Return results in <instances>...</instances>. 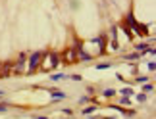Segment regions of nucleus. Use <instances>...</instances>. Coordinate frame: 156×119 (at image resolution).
Instances as JSON below:
<instances>
[{
	"mask_svg": "<svg viewBox=\"0 0 156 119\" xmlns=\"http://www.w3.org/2000/svg\"><path fill=\"white\" fill-rule=\"evenodd\" d=\"M41 65H43V71H52V69H56L58 65H60V56L56 54V52H44Z\"/></svg>",
	"mask_w": 156,
	"mask_h": 119,
	"instance_id": "nucleus-1",
	"label": "nucleus"
},
{
	"mask_svg": "<svg viewBox=\"0 0 156 119\" xmlns=\"http://www.w3.org/2000/svg\"><path fill=\"white\" fill-rule=\"evenodd\" d=\"M43 56H44L43 50H35V52H31V54H29V59H27V71H29V73H33V71H37V69L41 67Z\"/></svg>",
	"mask_w": 156,
	"mask_h": 119,
	"instance_id": "nucleus-2",
	"label": "nucleus"
},
{
	"mask_svg": "<svg viewBox=\"0 0 156 119\" xmlns=\"http://www.w3.org/2000/svg\"><path fill=\"white\" fill-rule=\"evenodd\" d=\"M25 59H27V54H25V52H21V54H20V59H17V63H16V67H14L16 73H21V71L27 67V62H25Z\"/></svg>",
	"mask_w": 156,
	"mask_h": 119,
	"instance_id": "nucleus-3",
	"label": "nucleus"
},
{
	"mask_svg": "<svg viewBox=\"0 0 156 119\" xmlns=\"http://www.w3.org/2000/svg\"><path fill=\"white\" fill-rule=\"evenodd\" d=\"M68 94L62 92V90H52V102H60V100H66Z\"/></svg>",
	"mask_w": 156,
	"mask_h": 119,
	"instance_id": "nucleus-4",
	"label": "nucleus"
},
{
	"mask_svg": "<svg viewBox=\"0 0 156 119\" xmlns=\"http://www.w3.org/2000/svg\"><path fill=\"white\" fill-rule=\"evenodd\" d=\"M66 59L71 63V62H77V54H75V50H68L66 52Z\"/></svg>",
	"mask_w": 156,
	"mask_h": 119,
	"instance_id": "nucleus-5",
	"label": "nucleus"
},
{
	"mask_svg": "<svg viewBox=\"0 0 156 119\" xmlns=\"http://www.w3.org/2000/svg\"><path fill=\"white\" fill-rule=\"evenodd\" d=\"M97 111V106H87V108H83L81 110V115H91Z\"/></svg>",
	"mask_w": 156,
	"mask_h": 119,
	"instance_id": "nucleus-6",
	"label": "nucleus"
},
{
	"mask_svg": "<svg viewBox=\"0 0 156 119\" xmlns=\"http://www.w3.org/2000/svg\"><path fill=\"white\" fill-rule=\"evenodd\" d=\"M143 92H154V83H145V85H143Z\"/></svg>",
	"mask_w": 156,
	"mask_h": 119,
	"instance_id": "nucleus-7",
	"label": "nucleus"
},
{
	"mask_svg": "<svg viewBox=\"0 0 156 119\" xmlns=\"http://www.w3.org/2000/svg\"><path fill=\"white\" fill-rule=\"evenodd\" d=\"M102 96L104 98H112V96H116V90H114V88H104V90H102Z\"/></svg>",
	"mask_w": 156,
	"mask_h": 119,
	"instance_id": "nucleus-8",
	"label": "nucleus"
},
{
	"mask_svg": "<svg viewBox=\"0 0 156 119\" xmlns=\"http://www.w3.org/2000/svg\"><path fill=\"white\" fill-rule=\"evenodd\" d=\"M62 79H66V73H52L50 75V81H54V83H56V81H62Z\"/></svg>",
	"mask_w": 156,
	"mask_h": 119,
	"instance_id": "nucleus-9",
	"label": "nucleus"
},
{
	"mask_svg": "<svg viewBox=\"0 0 156 119\" xmlns=\"http://www.w3.org/2000/svg\"><path fill=\"white\" fill-rule=\"evenodd\" d=\"M112 65H114L112 62H102V63H98V65H97V69H98V71H102V69H110Z\"/></svg>",
	"mask_w": 156,
	"mask_h": 119,
	"instance_id": "nucleus-10",
	"label": "nucleus"
},
{
	"mask_svg": "<svg viewBox=\"0 0 156 119\" xmlns=\"http://www.w3.org/2000/svg\"><path fill=\"white\" fill-rule=\"evenodd\" d=\"M147 48H148V42H141V44L135 46V52H139V54H141V52H145Z\"/></svg>",
	"mask_w": 156,
	"mask_h": 119,
	"instance_id": "nucleus-11",
	"label": "nucleus"
},
{
	"mask_svg": "<svg viewBox=\"0 0 156 119\" xmlns=\"http://www.w3.org/2000/svg\"><path fill=\"white\" fill-rule=\"evenodd\" d=\"M119 94H122V96H131V94H133V88L125 87V88H122V90H119Z\"/></svg>",
	"mask_w": 156,
	"mask_h": 119,
	"instance_id": "nucleus-12",
	"label": "nucleus"
},
{
	"mask_svg": "<svg viewBox=\"0 0 156 119\" xmlns=\"http://www.w3.org/2000/svg\"><path fill=\"white\" fill-rule=\"evenodd\" d=\"M123 58H125V59H139L141 54H139V52H131V54H125Z\"/></svg>",
	"mask_w": 156,
	"mask_h": 119,
	"instance_id": "nucleus-13",
	"label": "nucleus"
},
{
	"mask_svg": "<svg viewBox=\"0 0 156 119\" xmlns=\"http://www.w3.org/2000/svg\"><path fill=\"white\" fill-rule=\"evenodd\" d=\"M148 81H151V79H148V77H145V75H139V77L135 79V83H139V85H145V83H148Z\"/></svg>",
	"mask_w": 156,
	"mask_h": 119,
	"instance_id": "nucleus-14",
	"label": "nucleus"
},
{
	"mask_svg": "<svg viewBox=\"0 0 156 119\" xmlns=\"http://www.w3.org/2000/svg\"><path fill=\"white\" fill-rule=\"evenodd\" d=\"M129 104H131L129 96H119V106H129Z\"/></svg>",
	"mask_w": 156,
	"mask_h": 119,
	"instance_id": "nucleus-15",
	"label": "nucleus"
},
{
	"mask_svg": "<svg viewBox=\"0 0 156 119\" xmlns=\"http://www.w3.org/2000/svg\"><path fill=\"white\" fill-rule=\"evenodd\" d=\"M137 102H147V94H145V92L137 94Z\"/></svg>",
	"mask_w": 156,
	"mask_h": 119,
	"instance_id": "nucleus-16",
	"label": "nucleus"
},
{
	"mask_svg": "<svg viewBox=\"0 0 156 119\" xmlns=\"http://www.w3.org/2000/svg\"><path fill=\"white\" fill-rule=\"evenodd\" d=\"M145 54H148V56H152V58H154V54H156V48H152V46H148V48L145 50Z\"/></svg>",
	"mask_w": 156,
	"mask_h": 119,
	"instance_id": "nucleus-17",
	"label": "nucleus"
},
{
	"mask_svg": "<svg viewBox=\"0 0 156 119\" xmlns=\"http://www.w3.org/2000/svg\"><path fill=\"white\" fill-rule=\"evenodd\" d=\"M154 69H156V62L152 59V62H148V71H152V73H154Z\"/></svg>",
	"mask_w": 156,
	"mask_h": 119,
	"instance_id": "nucleus-18",
	"label": "nucleus"
},
{
	"mask_svg": "<svg viewBox=\"0 0 156 119\" xmlns=\"http://www.w3.org/2000/svg\"><path fill=\"white\" fill-rule=\"evenodd\" d=\"M89 100H91V96H83V98H79V104H87Z\"/></svg>",
	"mask_w": 156,
	"mask_h": 119,
	"instance_id": "nucleus-19",
	"label": "nucleus"
},
{
	"mask_svg": "<svg viewBox=\"0 0 156 119\" xmlns=\"http://www.w3.org/2000/svg\"><path fill=\"white\" fill-rule=\"evenodd\" d=\"M62 111H64V114H66V115H71V114H73V110H71V108H64Z\"/></svg>",
	"mask_w": 156,
	"mask_h": 119,
	"instance_id": "nucleus-20",
	"label": "nucleus"
},
{
	"mask_svg": "<svg viewBox=\"0 0 156 119\" xmlns=\"http://www.w3.org/2000/svg\"><path fill=\"white\" fill-rule=\"evenodd\" d=\"M6 110H8V104H0V114H4Z\"/></svg>",
	"mask_w": 156,
	"mask_h": 119,
	"instance_id": "nucleus-21",
	"label": "nucleus"
},
{
	"mask_svg": "<svg viewBox=\"0 0 156 119\" xmlns=\"http://www.w3.org/2000/svg\"><path fill=\"white\" fill-rule=\"evenodd\" d=\"M35 119H48V117H44V115H35Z\"/></svg>",
	"mask_w": 156,
	"mask_h": 119,
	"instance_id": "nucleus-22",
	"label": "nucleus"
},
{
	"mask_svg": "<svg viewBox=\"0 0 156 119\" xmlns=\"http://www.w3.org/2000/svg\"><path fill=\"white\" fill-rule=\"evenodd\" d=\"M4 98V90H0V100H2Z\"/></svg>",
	"mask_w": 156,
	"mask_h": 119,
	"instance_id": "nucleus-23",
	"label": "nucleus"
}]
</instances>
